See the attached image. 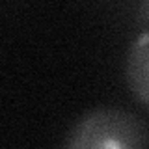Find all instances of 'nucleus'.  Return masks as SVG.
<instances>
[{
    "mask_svg": "<svg viewBox=\"0 0 149 149\" xmlns=\"http://www.w3.org/2000/svg\"><path fill=\"white\" fill-rule=\"evenodd\" d=\"M125 78L132 95L149 108V30L132 41L125 62Z\"/></svg>",
    "mask_w": 149,
    "mask_h": 149,
    "instance_id": "f03ea898",
    "label": "nucleus"
},
{
    "mask_svg": "<svg viewBox=\"0 0 149 149\" xmlns=\"http://www.w3.org/2000/svg\"><path fill=\"white\" fill-rule=\"evenodd\" d=\"M142 17L149 22V0H143L142 4Z\"/></svg>",
    "mask_w": 149,
    "mask_h": 149,
    "instance_id": "7ed1b4c3",
    "label": "nucleus"
},
{
    "mask_svg": "<svg viewBox=\"0 0 149 149\" xmlns=\"http://www.w3.org/2000/svg\"><path fill=\"white\" fill-rule=\"evenodd\" d=\"M71 149H142L149 147V129L121 108H95L74 121L65 136Z\"/></svg>",
    "mask_w": 149,
    "mask_h": 149,
    "instance_id": "f257e3e1",
    "label": "nucleus"
}]
</instances>
